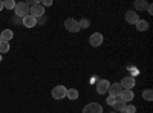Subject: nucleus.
<instances>
[{"label": "nucleus", "mask_w": 153, "mask_h": 113, "mask_svg": "<svg viewBox=\"0 0 153 113\" xmlns=\"http://www.w3.org/2000/svg\"><path fill=\"white\" fill-rule=\"evenodd\" d=\"M126 21L130 23V24H136V23L139 21L138 12H135V11H127V12H126Z\"/></svg>", "instance_id": "9d476101"}, {"label": "nucleus", "mask_w": 153, "mask_h": 113, "mask_svg": "<svg viewBox=\"0 0 153 113\" xmlns=\"http://www.w3.org/2000/svg\"><path fill=\"white\" fill-rule=\"evenodd\" d=\"M89 43H91V46L94 47H98L103 44V35H101L100 32H94L91 37H89Z\"/></svg>", "instance_id": "0eeeda50"}, {"label": "nucleus", "mask_w": 153, "mask_h": 113, "mask_svg": "<svg viewBox=\"0 0 153 113\" xmlns=\"http://www.w3.org/2000/svg\"><path fill=\"white\" fill-rule=\"evenodd\" d=\"M135 112H136V109L133 106H126V109H124L123 113H135Z\"/></svg>", "instance_id": "4be33fe9"}, {"label": "nucleus", "mask_w": 153, "mask_h": 113, "mask_svg": "<svg viewBox=\"0 0 153 113\" xmlns=\"http://www.w3.org/2000/svg\"><path fill=\"white\" fill-rule=\"evenodd\" d=\"M14 11H16V16L17 17H22V18L29 16V6H28V3H16Z\"/></svg>", "instance_id": "f03ea898"}, {"label": "nucleus", "mask_w": 153, "mask_h": 113, "mask_svg": "<svg viewBox=\"0 0 153 113\" xmlns=\"http://www.w3.org/2000/svg\"><path fill=\"white\" fill-rule=\"evenodd\" d=\"M113 109L117 110V112H121V113H123V112H124V109H126V103H123L121 99L118 98L117 101H115V104H113Z\"/></svg>", "instance_id": "2eb2a0df"}, {"label": "nucleus", "mask_w": 153, "mask_h": 113, "mask_svg": "<svg viewBox=\"0 0 153 113\" xmlns=\"http://www.w3.org/2000/svg\"><path fill=\"white\" fill-rule=\"evenodd\" d=\"M0 41H2V34H0Z\"/></svg>", "instance_id": "bb28decb"}, {"label": "nucleus", "mask_w": 153, "mask_h": 113, "mask_svg": "<svg viewBox=\"0 0 153 113\" xmlns=\"http://www.w3.org/2000/svg\"><path fill=\"white\" fill-rule=\"evenodd\" d=\"M120 86L123 87V90H132L135 87V78L133 77H124L120 83Z\"/></svg>", "instance_id": "423d86ee"}, {"label": "nucleus", "mask_w": 153, "mask_h": 113, "mask_svg": "<svg viewBox=\"0 0 153 113\" xmlns=\"http://www.w3.org/2000/svg\"><path fill=\"white\" fill-rule=\"evenodd\" d=\"M66 96H68L69 99H72V101H74V99L78 98V90H75V89H69V90L66 92Z\"/></svg>", "instance_id": "f3484780"}, {"label": "nucleus", "mask_w": 153, "mask_h": 113, "mask_svg": "<svg viewBox=\"0 0 153 113\" xmlns=\"http://www.w3.org/2000/svg\"><path fill=\"white\" fill-rule=\"evenodd\" d=\"M3 8H6V9H14V8H16V2H14V0H5V2H3Z\"/></svg>", "instance_id": "6ab92c4d"}, {"label": "nucleus", "mask_w": 153, "mask_h": 113, "mask_svg": "<svg viewBox=\"0 0 153 113\" xmlns=\"http://www.w3.org/2000/svg\"><path fill=\"white\" fill-rule=\"evenodd\" d=\"M143 98L146 99V101H152V99H153V92L149 89V90H144L143 92Z\"/></svg>", "instance_id": "412c9836"}, {"label": "nucleus", "mask_w": 153, "mask_h": 113, "mask_svg": "<svg viewBox=\"0 0 153 113\" xmlns=\"http://www.w3.org/2000/svg\"><path fill=\"white\" fill-rule=\"evenodd\" d=\"M118 98L121 99L123 103H130L132 99L135 98V93H133L132 90H123V92H121V95H120Z\"/></svg>", "instance_id": "9b49d317"}, {"label": "nucleus", "mask_w": 153, "mask_h": 113, "mask_svg": "<svg viewBox=\"0 0 153 113\" xmlns=\"http://www.w3.org/2000/svg\"><path fill=\"white\" fill-rule=\"evenodd\" d=\"M2 9H3V2L0 0V11H2Z\"/></svg>", "instance_id": "a878e982"}, {"label": "nucleus", "mask_w": 153, "mask_h": 113, "mask_svg": "<svg viewBox=\"0 0 153 113\" xmlns=\"http://www.w3.org/2000/svg\"><path fill=\"white\" fill-rule=\"evenodd\" d=\"M9 51V43L8 41H0V55H2V54H6Z\"/></svg>", "instance_id": "a211bd4d"}, {"label": "nucleus", "mask_w": 153, "mask_h": 113, "mask_svg": "<svg viewBox=\"0 0 153 113\" xmlns=\"http://www.w3.org/2000/svg\"><path fill=\"white\" fill-rule=\"evenodd\" d=\"M0 34H2V40L3 41H8V43L12 40V37H14V32H12L11 29H5L3 32H0Z\"/></svg>", "instance_id": "ddd939ff"}, {"label": "nucleus", "mask_w": 153, "mask_h": 113, "mask_svg": "<svg viewBox=\"0 0 153 113\" xmlns=\"http://www.w3.org/2000/svg\"><path fill=\"white\" fill-rule=\"evenodd\" d=\"M22 21H23V24H25L26 28H34L35 24H37V18H34L32 16H26Z\"/></svg>", "instance_id": "f8f14e48"}, {"label": "nucleus", "mask_w": 153, "mask_h": 113, "mask_svg": "<svg viewBox=\"0 0 153 113\" xmlns=\"http://www.w3.org/2000/svg\"><path fill=\"white\" fill-rule=\"evenodd\" d=\"M29 16H32L34 18H40V17H43L45 16V8L38 3V2H35L32 6H29Z\"/></svg>", "instance_id": "f257e3e1"}, {"label": "nucleus", "mask_w": 153, "mask_h": 113, "mask_svg": "<svg viewBox=\"0 0 153 113\" xmlns=\"http://www.w3.org/2000/svg\"><path fill=\"white\" fill-rule=\"evenodd\" d=\"M147 2H146V0H136V2H135V9L136 11H146L147 9Z\"/></svg>", "instance_id": "4468645a"}, {"label": "nucleus", "mask_w": 153, "mask_h": 113, "mask_svg": "<svg viewBox=\"0 0 153 113\" xmlns=\"http://www.w3.org/2000/svg\"><path fill=\"white\" fill-rule=\"evenodd\" d=\"M66 92H68V89L65 86H55L52 89V98L54 99H63V98H66Z\"/></svg>", "instance_id": "20e7f679"}, {"label": "nucleus", "mask_w": 153, "mask_h": 113, "mask_svg": "<svg viewBox=\"0 0 153 113\" xmlns=\"http://www.w3.org/2000/svg\"><path fill=\"white\" fill-rule=\"evenodd\" d=\"M0 61H2V55H0Z\"/></svg>", "instance_id": "cd10ccee"}, {"label": "nucleus", "mask_w": 153, "mask_h": 113, "mask_svg": "<svg viewBox=\"0 0 153 113\" xmlns=\"http://www.w3.org/2000/svg\"><path fill=\"white\" fill-rule=\"evenodd\" d=\"M83 113H103V107L98 103H89L83 109Z\"/></svg>", "instance_id": "39448f33"}, {"label": "nucleus", "mask_w": 153, "mask_h": 113, "mask_svg": "<svg viewBox=\"0 0 153 113\" xmlns=\"http://www.w3.org/2000/svg\"><path fill=\"white\" fill-rule=\"evenodd\" d=\"M109 86H110V83H109L107 80H100V81L97 83V92H98L100 95H104V93H107V90H109Z\"/></svg>", "instance_id": "1a4fd4ad"}, {"label": "nucleus", "mask_w": 153, "mask_h": 113, "mask_svg": "<svg viewBox=\"0 0 153 113\" xmlns=\"http://www.w3.org/2000/svg\"><path fill=\"white\" fill-rule=\"evenodd\" d=\"M65 28H66V29H68L69 32H74V34L80 31L78 21H76L75 18H72V17H71V18H66V20H65Z\"/></svg>", "instance_id": "7ed1b4c3"}, {"label": "nucleus", "mask_w": 153, "mask_h": 113, "mask_svg": "<svg viewBox=\"0 0 153 113\" xmlns=\"http://www.w3.org/2000/svg\"><path fill=\"white\" fill-rule=\"evenodd\" d=\"M78 26H80V29H86V28L91 26V21H89L87 18H83V20L78 21Z\"/></svg>", "instance_id": "aec40b11"}, {"label": "nucleus", "mask_w": 153, "mask_h": 113, "mask_svg": "<svg viewBox=\"0 0 153 113\" xmlns=\"http://www.w3.org/2000/svg\"><path fill=\"white\" fill-rule=\"evenodd\" d=\"M43 8L45 6H51V5H52V0H42V3H40Z\"/></svg>", "instance_id": "b1692460"}, {"label": "nucleus", "mask_w": 153, "mask_h": 113, "mask_svg": "<svg viewBox=\"0 0 153 113\" xmlns=\"http://www.w3.org/2000/svg\"><path fill=\"white\" fill-rule=\"evenodd\" d=\"M147 11H149V14H153V6L149 5V6H147Z\"/></svg>", "instance_id": "393cba45"}, {"label": "nucleus", "mask_w": 153, "mask_h": 113, "mask_svg": "<svg viewBox=\"0 0 153 113\" xmlns=\"http://www.w3.org/2000/svg\"><path fill=\"white\" fill-rule=\"evenodd\" d=\"M136 29L138 31H147L149 29V21H146V20H139L138 23H136Z\"/></svg>", "instance_id": "dca6fc26"}, {"label": "nucleus", "mask_w": 153, "mask_h": 113, "mask_svg": "<svg viewBox=\"0 0 153 113\" xmlns=\"http://www.w3.org/2000/svg\"><path fill=\"white\" fill-rule=\"evenodd\" d=\"M109 95L110 96H115V98H118L120 95H121V92H123V87L120 86V83H113V84H110L109 86Z\"/></svg>", "instance_id": "6e6552de"}, {"label": "nucleus", "mask_w": 153, "mask_h": 113, "mask_svg": "<svg viewBox=\"0 0 153 113\" xmlns=\"http://www.w3.org/2000/svg\"><path fill=\"white\" fill-rule=\"evenodd\" d=\"M118 98H115V96H110L109 95V98H106V101H107V104H110V106H113L115 104V101H117Z\"/></svg>", "instance_id": "5701e85b"}]
</instances>
